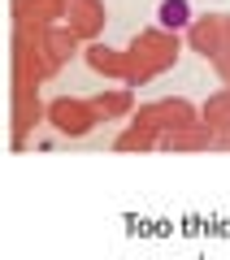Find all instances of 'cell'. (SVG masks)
<instances>
[{
	"mask_svg": "<svg viewBox=\"0 0 230 260\" xmlns=\"http://www.w3.org/2000/svg\"><path fill=\"white\" fill-rule=\"evenodd\" d=\"M191 5L187 0H161V26H187Z\"/></svg>",
	"mask_w": 230,
	"mask_h": 260,
	"instance_id": "obj_1",
	"label": "cell"
}]
</instances>
